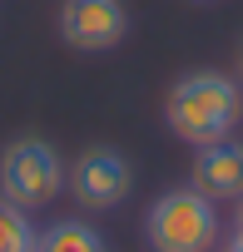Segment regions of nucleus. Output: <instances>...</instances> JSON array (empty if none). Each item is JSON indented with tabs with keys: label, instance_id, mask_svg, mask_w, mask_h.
Listing matches in <instances>:
<instances>
[{
	"label": "nucleus",
	"instance_id": "1",
	"mask_svg": "<svg viewBox=\"0 0 243 252\" xmlns=\"http://www.w3.org/2000/svg\"><path fill=\"white\" fill-rule=\"evenodd\" d=\"M243 114V89L238 79L218 74V69H194L184 74L174 89H169V104H164V119H169V129L203 149V144H218L233 134V124Z\"/></svg>",
	"mask_w": 243,
	"mask_h": 252
},
{
	"label": "nucleus",
	"instance_id": "2",
	"mask_svg": "<svg viewBox=\"0 0 243 252\" xmlns=\"http://www.w3.org/2000/svg\"><path fill=\"white\" fill-rule=\"evenodd\" d=\"M144 237L154 252H213L218 247V213L199 188H169L144 213Z\"/></svg>",
	"mask_w": 243,
	"mask_h": 252
},
{
	"label": "nucleus",
	"instance_id": "3",
	"mask_svg": "<svg viewBox=\"0 0 243 252\" xmlns=\"http://www.w3.org/2000/svg\"><path fill=\"white\" fill-rule=\"evenodd\" d=\"M65 178H70L65 158H60V149L50 139L25 134V139H10L5 154H0V198L25 208V213L55 203L65 193Z\"/></svg>",
	"mask_w": 243,
	"mask_h": 252
},
{
	"label": "nucleus",
	"instance_id": "4",
	"mask_svg": "<svg viewBox=\"0 0 243 252\" xmlns=\"http://www.w3.org/2000/svg\"><path fill=\"white\" fill-rule=\"evenodd\" d=\"M129 35L124 0H65L60 5V40L84 55H104Z\"/></svg>",
	"mask_w": 243,
	"mask_h": 252
},
{
	"label": "nucleus",
	"instance_id": "5",
	"mask_svg": "<svg viewBox=\"0 0 243 252\" xmlns=\"http://www.w3.org/2000/svg\"><path fill=\"white\" fill-rule=\"evenodd\" d=\"M65 183H70V193H75L80 208L104 213V208H119V203L129 198L134 168H129V158L119 154V149H89V154L75 158V168H70Z\"/></svg>",
	"mask_w": 243,
	"mask_h": 252
},
{
	"label": "nucleus",
	"instance_id": "6",
	"mask_svg": "<svg viewBox=\"0 0 243 252\" xmlns=\"http://www.w3.org/2000/svg\"><path fill=\"white\" fill-rule=\"evenodd\" d=\"M208 203H223V198H243V144L233 139H218V144H203L199 158H194V183Z\"/></svg>",
	"mask_w": 243,
	"mask_h": 252
},
{
	"label": "nucleus",
	"instance_id": "7",
	"mask_svg": "<svg viewBox=\"0 0 243 252\" xmlns=\"http://www.w3.org/2000/svg\"><path fill=\"white\" fill-rule=\"evenodd\" d=\"M35 252H104V237L89 222H80V218H60V222L40 227Z\"/></svg>",
	"mask_w": 243,
	"mask_h": 252
},
{
	"label": "nucleus",
	"instance_id": "8",
	"mask_svg": "<svg viewBox=\"0 0 243 252\" xmlns=\"http://www.w3.org/2000/svg\"><path fill=\"white\" fill-rule=\"evenodd\" d=\"M35 242H40V227L30 222V213L0 198V252H35Z\"/></svg>",
	"mask_w": 243,
	"mask_h": 252
},
{
	"label": "nucleus",
	"instance_id": "9",
	"mask_svg": "<svg viewBox=\"0 0 243 252\" xmlns=\"http://www.w3.org/2000/svg\"><path fill=\"white\" fill-rule=\"evenodd\" d=\"M218 252H243V237H238V232H233V237H228V242H223V247H218Z\"/></svg>",
	"mask_w": 243,
	"mask_h": 252
},
{
	"label": "nucleus",
	"instance_id": "10",
	"mask_svg": "<svg viewBox=\"0 0 243 252\" xmlns=\"http://www.w3.org/2000/svg\"><path fill=\"white\" fill-rule=\"evenodd\" d=\"M233 227H238V237H243V198H238V218H233Z\"/></svg>",
	"mask_w": 243,
	"mask_h": 252
},
{
	"label": "nucleus",
	"instance_id": "11",
	"mask_svg": "<svg viewBox=\"0 0 243 252\" xmlns=\"http://www.w3.org/2000/svg\"><path fill=\"white\" fill-rule=\"evenodd\" d=\"M238 74H243V50H238Z\"/></svg>",
	"mask_w": 243,
	"mask_h": 252
}]
</instances>
